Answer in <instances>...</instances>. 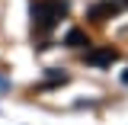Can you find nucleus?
<instances>
[{
    "instance_id": "f257e3e1",
    "label": "nucleus",
    "mask_w": 128,
    "mask_h": 125,
    "mask_svg": "<svg viewBox=\"0 0 128 125\" xmlns=\"http://www.w3.org/2000/svg\"><path fill=\"white\" fill-rule=\"evenodd\" d=\"M67 13L64 0H32V29L38 35H45L58 26V19Z\"/></svg>"
},
{
    "instance_id": "f03ea898",
    "label": "nucleus",
    "mask_w": 128,
    "mask_h": 125,
    "mask_svg": "<svg viewBox=\"0 0 128 125\" xmlns=\"http://www.w3.org/2000/svg\"><path fill=\"white\" fill-rule=\"evenodd\" d=\"M115 58H118L115 48H93V51H86V64H96V67H106Z\"/></svg>"
},
{
    "instance_id": "20e7f679",
    "label": "nucleus",
    "mask_w": 128,
    "mask_h": 125,
    "mask_svg": "<svg viewBox=\"0 0 128 125\" xmlns=\"http://www.w3.org/2000/svg\"><path fill=\"white\" fill-rule=\"evenodd\" d=\"M122 80H125V83H128V71H125V74H122Z\"/></svg>"
},
{
    "instance_id": "7ed1b4c3",
    "label": "nucleus",
    "mask_w": 128,
    "mask_h": 125,
    "mask_svg": "<svg viewBox=\"0 0 128 125\" xmlns=\"http://www.w3.org/2000/svg\"><path fill=\"white\" fill-rule=\"evenodd\" d=\"M64 45L67 48H83V45H90V39H86L83 29H70L67 35H64Z\"/></svg>"
}]
</instances>
